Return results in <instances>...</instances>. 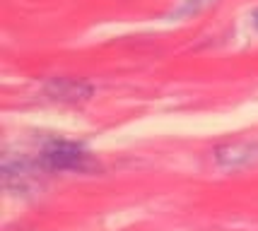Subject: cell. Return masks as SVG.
<instances>
[{
    "instance_id": "obj_1",
    "label": "cell",
    "mask_w": 258,
    "mask_h": 231,
    "mask_svg": "<svg viewBox=\"0 0 258 231\" xmlns=\"http://www.w3.org/2000/svg\"><path fill=\"white\" fill-rule=\"evenodd\" d=\"M41 162L51 171H90L97 162L75 142H53L41 154Z\"/></svg>"
},
{
    "instance_id": "obj_2",
    "label": "cell",
    "mask_w": 258,
    "mask_h": 231,
    "mask_svg": "<svg viewBox=\"0 0 258 231\" xmlns=\"http://www.w3.org/2000/svg\"><path fill=\"white\" fill-rule=\"evenodd\" d=\"M208 3H210V0H188V3H186V5L181 8V12H183V15H188V12H196V10H201L203 5H208Z\"/></svg>"
},
{
    "instance_id": "obj_3",
    "label": "cell",
    "mask_w": 258,
    "mask_h": 231,
    "mask_svg": "<svg viewBox=\"0 0 258 231\" xmlns=\"http://www.w3.org/2000/svg\"><path fill=\"white\" fill-rule=\"evenodd\" d=\"M253 24H256V27H258V10L253 12Z\"/></svg>"
}]
</instances>
